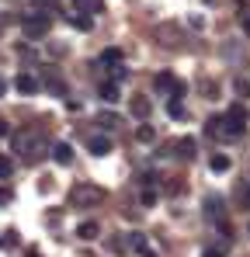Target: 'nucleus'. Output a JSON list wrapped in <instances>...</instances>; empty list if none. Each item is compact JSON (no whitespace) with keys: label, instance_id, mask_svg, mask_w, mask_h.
<instances>
[{"label":"nucleus","instance_id":"f257e3e1","mask_svg":"<svg viewBox=\"0 0 250 257\" xmlns=\"http://www.w3.org/2000/svg\"><path fill=\"white\" fill-rule=\"evenodd\" d=\"M73 198H77L80 205H97V202H104V191H101V188H90V184H80V188L73 191Z\"/></svg>","mask_w":250,"mask_h":257},{"label":"nucleus","instance_id":"f03ea898","mask_svg":"<svg viewBox=\"0 0 250 257\" xmlns=\"http://www.w3.org/2000/svg\"><path fill=\"white\" fill-rule=\"evenodd\" d=\"M45 28H49L45 18H28V21H25V32H28V35H42Z\"/></svg>","mask_w":250,"mask_h":257},{"label":"nucleus","instance_id":"7ed1b4c3","mask_svg":"<svg viewBox=\"0 0 250 257\" xmlns=\"http://www.w3.org/2000/svg\"><path fill=\"white\" fill-rule=\"evenodd\" d=\"M90 153L94 157H104V153H111V143L104 136H97V139H90Z\"/></svg>","mask_w":250,"mask_h":257},{"label":"nucleus","instance_id":"20e7f679","mask_svg":"<svg viewBox=\"0 0 250 257\" xmlns=\"http://www.w3.org/2000/svg\"><path fill=\"white\" fill-rule=\"evenodd\" d=\"M150 108H153V104H150L146 97H136V101H132V115H136V118H146Z\"/></svg>","mask_w":250,"mask_h":257},{"label":"nucleus","instance_id":"39448f33","mask_svg":"<svg viewBox=\"0 0 250 257\" xmlns=\"http://www.w3.org/2000/svg\"><path fill=\"white\" fill-rule=\"evenodd\" d=\"M77 236L80 240H97V222H83L80 229H77Z\"/></svg>","mask_w":250,"mask_h":257},{"label":"nucleus","instance_id":"423d86ee","mask_svg":"<svg viewBox=\"0 0 250 257\" xmlns=\"http://www.w3.org/2000/svg\"><path fill=\"white\" fill-rule=\"evenodd\" d=\"M56 160H59V164H70V160H73V150H70L66 143H59V146H56Z\"/></svg>","mask_w":250,"mask_h":257},{"label":"nucleus","instance_id":"0eeeda50","mask_svg":"<svg viewBox=\"0 0 250 257\" xmlns=\"http://www.w3.org/2000/svg\"><path fill=\"white\" fill-rule=\"evenodd\" d=\"M101 97H104L108 104H115V101H118V87H115V84H104V87H101Z\"/></svg>","mask_w":250,"mask_h":257},{"label":"nucleus","instance_id":"6e6552de","mask_svg":"<svg viewBox=\"0 0 250 257\" xmlns=\"http://www.w3.org/2000/svg\"><path fill=\"white\" fill-rule=\"evenodd\" d=\"M18 90H21V94H32V90H35V77H25V73H21V77H18Z\"/></svg>","mask_w":250,"mask_h":257},{"label":"nucleus","instance_id":"1a4fd4ad","mask_svg":"<svg viewBox=\"0 0 250 257\" xmlns=\"http://www.w3.org/2000/svg\"><path fill=\"white\" fill-rule=\"evenodd\" d=\"M212 171H229V157H212Z\"/></svg>","mask_w":250,"mask_h":257},{"label":"nucleus","instance_id":"9d476101","mask_svg":"<svg viewBox=\"0 0 250 257\" xmlns=\"http://www.w3.org/2000/svg\"><path fill=\"white\" fill-rule=\"evenodd\" d=\"M77 11H101V0H77Z\"/></svg>","mask_w":250,"mask_h":257},{"label":"nucleus","instance_id":"9b49d317","mask_svg":"<svg viewBox=\"0 0 250 257\" xmlns=\"http://www.w3.org/2000/svg\"><path fill=\"white\" fill-rule=\"evenodd\" d=\"M157 87H160V90H164V87H177L174 84V73H160V77H157Z\"/></svg>","mask_w":250,"mask_h":257},{"label":"nucleus","instance_id":"f8f14e48","mask_svg":"<svg viewBox=\"0 0 250 257\" xmlns=\"http://www.w3.org/2000/svg\"><path fill=\"white\" fill-rule=\"evenodd\" d=\"M97 125H104V128H115V125H118V115H101V118H97Z\"/></svg>","mask_w":250,"mask_h":257},{"label":"nucleus","instance_id":"ddd939ff","mask_svg":"<svg viewBox=\"0 0 250 257\" xmlns=\"http://www.w3.org/2000/svg\"><path fill=\"white\" fill-rule=\"evenodd\" d=\"M11 171H14L11 157H0V177H11Z\"/></svg>","mask_w":250,"mask_h":257},{"label":"nucleus","instance_id":"4468645a","mask_svg":"<svg viewBox=\"0 0 250 257\" xmlns=\"http://www.w3.org/2000/svg\"><path fill=\"white\" fill-rule=\"evenodd\" d=\"M132 247H136V250H146V240H143V233H136V236H132Z\"/></svg>","mask_w":250,"mask_h":257},{"label":"nucleus","instance_id":"2eb2a0df","mask_svg":"<svg viewBox=\"0 0 250 257\" xmlns=\"http://www.w3.org/2000/svg\"><path fill=\"white\" fill-rule=\"evenodd\" d=\"M139 139H143V143H150V139H153V128L143 125V128H139Z\"/></svg>","mask_w":250,"mask_h":257},{"label":"nucleus","instance_id":"dca6fc26","mask_svg":"<svg viewBox=\"0 0 250 257\" xmlns=\"http://www.w3.org/2000/svg\"><path fill=\"white\" fill-rule=\"evenodd\" d=\"M35 7H52V11H56V7H59V0H35Z\"/></svg>","mask_w":250,"mask_h":257},{"label":"nucleus","instance_id":"f3484780","mask_svg":"<svg viewBox=\"0 0 250 257\" xmlns=\"http://www.w3.org/2000/svg\"><path fill=\"white\" fill-rule=\"evenodd\" d=\"M73 25H77V28H83V32H87V28H90V18H73Z\"/></svg>","mask_w":250,"mask_h":257},{"label":"nucleus","instance_id":"a211bd4d","mask_svg":"<svg viewBox=\"0 0 250 257\" xmlns=\"http://www.w3.org/2000/svg\"><path fill=\"white\" fill-rule=\"evenodd\" d=\"M4 136H11V128H7V122H4V118H0V139H4Z\"/></svg>","mask_w":250,"mask_h":257},{"label":"nucleus","instance_id":"6ab92c4d","mask_svg":"<svg viewBox=\"0 0 250 257\" xmlns=\"http://www.w3.org/2000/svg\"><path fill=\"white\" fill-rule=\"evenodd\" d=\"M240 94H250V80H240Z\"/></svg>","mask_w":250,"mask_h":257},{"label":"nucleus","instance_id":"aec40b11","mask_svg":"<svg viewBox=\"0 0 250 257\" xmlns=\"http://www.w3.org/2000/svg\"><path fill=\"white\" fill-rule=\"evenodd\" d=\"M202 257H222V250H212V247H208V250H205Z\"/></svg>","mask_w":250,"mask_h":257},{"label":"nucleus","instance_id":"412c9836","mask_svg":"<svg viewBox=\"0 0 250 257\" xmlns=\"http://www.w3.org/2000/svg\"><path fill=\"white\" fill-rule=\"evenodd\" d=\"M4 243H7V240H4V236H0V247H4Z\"/></svg>","mask_w":250,"mask_h":257},{"label":"nucleus","instance_id":"4be33fe9","mask_svg":"<svg viewBox=\"0 0 250 257\" xmlns=\"http://www.w3.org/2000/svg\"><path fill=\"white\" fill-rule=\"evenodd\" d=\"M146 257H157V254H150V250H146Z\"/></svg>","mask_w":250,"mask_h":257},{"label":"nucleus","instance_id":"5701e85b","mask_svg":"<svg viewBox=\"0 0 250 257\" xmlns=\"http://www.w3.org/2000/svg\"><path fill=\"white\" fill-rule=\"evenodd\" d=\"M28 257H39V254H28Z\"/></svg>","mask_w":250,"mask_h":257}]
</instances>
